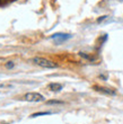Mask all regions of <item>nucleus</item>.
<instances>
[{"label": "nucleus", "mask_w": 123, "mask_h": 124, "mask_svg": "<svg viewBox=\"0 0 123 124\" xmlns=\"http://www.w3.org/2000/svg\"><path fill=\"white\" fill-rule=\"evenodd\" d=\"M50 39H55V43L60 44L61 42H65L67 39H71V35L70 34H63V33H57V34H53L52 36H50Z\"/></svg>", "instance_id": "7ed1b4c3"}, {"label": "nucleus", "mask_w": 123, "mask_h": 124, "mask_svg": "<svg viewBox=\"0 0 123 124\" xmlns=\"http://www.w3.org/2000/svg\"><path fill=\"white\" fill-rule=\"evenodd\" d=\"M107 17H108V16H103V17H100V18H98V19H97V23H102L103 20L106 19Z\"/></svg>", "instance_id": "6e6552de"}, {"label": "nucleus", "mask_w": 123, "mask_h": 124, "mask_svg": "<svg viewBox=\"0 0 123 124\" xmlns=\"http://www.w3.org/2000/svg\"><path fill=\"white\" fill-rule=\"evenodd\" d=\"M62 85L61 84H58V82H52V84H50L49 85V89L51 90V92H54V93H59L62 90Z\"/></svg>", "instance_id": "20e7f679"}, {"label": "nucleus", "mask_w": 123, "mask_h": 124, "mask_svg": "<svg viewBox=\"0 0 123 124\" xmlns=\"http://www.w3.org/2000/svg\"><path fill=\"white\" fill-rule=\"evenodd\" d=\"M95 89H96L97 92L104 93V94H106V95H115V92H114V90L105 88V87H97V86H95Z\"/></svg>", "instance_id": "39448f33"}, {"label": "nucleus", "mask_w": 123, "mask_h": 124, "mask_svg": "<svg viewBox=\"0 0 123 124\" xmlns=\"http://www.w3.org/2000/svg\"><path fill=\"white\" fill-rule=\"evenodd\" d=\"M32 61L35 63V64L42 67V68H46V69H55L58 68V64L55 62L51 61L49 59H45V58H41V56H35L33 58Z\"/></svg>", "instance_id": "f257e3e1"}, {"label": "nucleus", "mask_w": 123, "mask_h": 124, "mask_svg": "<svg viewBox=\"0 0 123 124\" xmlns=\"http://www.w3.org/2000/svg\"><path fill=\"white\" fill-rule=\"evenodd\" d=\"M53 114L52 112H39V113H34V114L31 115V117H37V116H41V115H51Z\"/></svg>", "instance_id": "423d86ee"}, {"label": "nucleus", "mask_w": 123, "mask_h": 124, "mask_svg": "<svg viewBox=\"0 0 123 124\" xmlns=\"http://www.w3.org/2000/svg\"><path fill=\"white\" fill-rule=\"evenodd\" d=\"M48 104H63V101H46Z\"/></svg>", "instance_id": "0eeeda50"}, {"label": "nucleus", "mask_w": 123, "mask_h": 124, "mask_svg": "<svg viewBox=\"0 0 123 124\" xmlns=\"http://www.w3.org/2000/svg\"><path fill=\"white\" fill-rule=\"evenodd\" d=\"M6 67H7V68H13V67H14V63H13L11 61H9V62H8V63L6 64Z\"/></svg>", "instance_id": "1a4fd4ad"}, {"label": "nucleus", "mask_w": 123, "mask_h": 124, "mask_svg": "<svg viewBox=\"0 0 123 124\" xmlns=\"http://www.w3.org/2000/svg\"><path fill=\"white\" fill-rule=\"evenodd\" d=\"M24 98H25V101H32V103H37V101H44L43 95H41L40 93H27V94L24 96Z\"/></svg>", "instance_id": "f03ea898"}]
</instances>
